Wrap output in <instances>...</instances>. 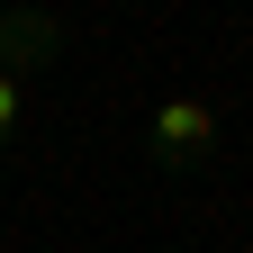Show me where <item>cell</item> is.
<instances>
[{"instance_id": "obj_1", "label": "cell", "mask_w": 253, "mask_h": 253, "mask_svg": "<svg viewBox=\"0 0 253 253\" xmlns=\"http://www.w3.org/2000/svg\"><path fill=\"white\" fill-rule=\"evenodd\" d=\"M217 136H226V118H217L208 100H163L154 126H145V163L181 181V172H199L208 154H217Z\"/></svg>"}, {"instance_id": "obj_2", "label": "cell", "mask_w": 253, "mask_h": 253, "mask_svg": "<svg viewBox=\"0 0 253 253\" xmlns=\"http://www.w3.org/2000/svg\"><path fill=\"white\" fill-rule=\"evenodd\" d=\"M54 54H63V18H45V9H0V73H9V82H27Z\"/></svg>"}, {"instance_id": "obj_3", "label": "cell", "mask_w": 253, "mask_h": 253, "mask_svg": "<svg viewBox=\"0 0 253 253\" xmlns=\"http://www.w3.org/2000/svg\"><path fill=\"white\" fill-rule=\"evenodd\" d=\"M18 118H27V82H9V73H0V154H9V136H18Z\"/></svg>"}]
</instances>
